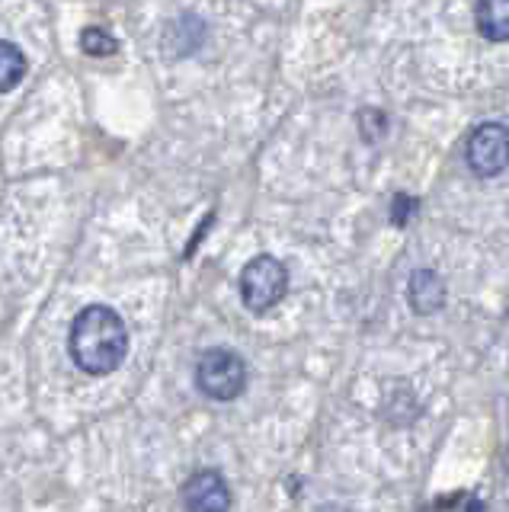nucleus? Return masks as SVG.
Wrapping results in <instances>:
<instances>
[{
  "instance_id": "obj_12",
  "label": "nucleus",
  "mask_w": 509,
  "mask_h": 512,
  "mask_svg": "<svg viewBox=\"0 0 509 512\" xmlns=\"http://www.w3.org/2000/svg\"><path fill=\"white\" fill-rule=\"evenodd\" d=\"M468 512H484V503L481 500H468Z\"/></svg>"
},
{
  "instance_id": "obj_8",
  "label": "nucleus",
  "mask_w": 509,
  "mask_h": 512,
  "mask_svg": "<svg viewBox=\"0 0 509 512\" xmlns=\"http://www.w3.org/2000/svg\"><path fill=\"white\" fill-rule=\"evenodd\" d=\"M26 77V55L13 42H0V93H7Z\"/></svg>"
},
{
  "instance_id": "obj_3",
  "label": "nucleus",
  "mask_w": 509,
  "mask_h": 512,
  "mask_svg": "<svg viewBox=\"0 0 509 512\" xmlns=\"http://www.w3.org/2000/svg\"><path fill=\"white\" fill-rule=\"evenodd\" d=\"M285 288H289V272L269 253L253 256L241 272V298L253 314L276 308L285 298Z\"/></svg>"
},
{
  "instance_id": "obj_11",
  "label": "nucleus",
  "mask_w": 509,
  "mask_h": 512,
  "mask_svg": "<svg viewBox=\"0 0 509 512\" xmlns=\"http://www.w3.org/2000/svg\"><path fill=\"white\" fill-rule=\"evenodd\" d=\"M417 215V199H410V196H397L394 199V208H391V218L397 228H404V224Z\"/></svg>"
},
{
  "instance_id": "obj_9",
  "label": "nucleus",
  "mask_w": 509,
  "mask_h": 512,
  "mask_svg": "<svg viewBox=\"0 0 509 512\" xmlns=\"http://www.w3.org/2000/svg\"><path fill=\"white\" fill-rule=\"evenodd\" d=\"M81 48L87 55H113L116 52V39L109 36L106 29H97V26H90V29H84L81 32Z\"/></svg>"
},
{
  "instance_id": "obj_5",
  "label": "nucleus",
  "mask_w": 509,
  "mask_h": 512,
  "mask_svg": "<svg viewBox=\"0 0 509 512\" xmlns=\"http://www.w3.org/2000/svg\"><path fill=\"white\" fill-rule=\"evenodd\" d=\"M186 512H231V490L218 471H199L183 484Z\"/></svg>"
},
{
  "instance_id": "obj_7",
  "label": "nucleus",
  "mask_w": 509,
  "mask_h": 512,
  "mask_svg": "<svg viewBox=\"0 0 509 512\" xmlns=\"http://www.w3.org/2000/svg\"><path fill=\"white\" fill-rule=\"evenodd\" d=\"M474 23L484 39L506 42L509 39V0H477Z\"/></svg>"
},
{
  "instance_id": "obj_6",
  "label": "nucleus",
  "mask_w": 509,
  "mask_h": 512,
  "mask_svg": "<svg viewBox=\"0 0 509 512\" xmlns=\"http://www.w3.org/2000/svg\"><path fill=\"white\" fill-rule=\"evenodd\" d=\"M407 298L417 314H436L445 304V285L433 269H420L413 272V279L407 285Z\"/></svg>"
},
{
  "instance_id": "obj_10",
  "label": "nucleus",
  "mask_w": 509,
  "mask_h": 512,
  "mask_svg": "<svg viewBox=\"0 0 509 512\" xmlns=\"http://www.w3.org/2000/svg\"><path fill=\"white\" fill-rule=\"evenodd\" d=\"M359 128H362V135H365V141H378L381 138V132H388V122H385V116H381L378 109H365L362 116H359Z\"/></svg>"
},
{
  "instance_id": "obj_4",
  "label": "nucleus",
  "mask_w": 509,
  "mask_h": 512,
  "mask_svg": "<svg viewBox=\"0 0 509 512\" xmlns=\"http://www.w3.org/2000/svg\"><path fill=\"white\" fill-rule=\"evenodd\" d=\"M506 154H509V135L506 125L487 122L474 128L468 138V164L477 176H500L506 170Z\"/></svg>"
},
{
  "instance_id": "obj_2",
  "label": "nucleus",
  "mask_w": 509,
  "mask_h": 512,
  "mask_svg": "<svg viewBox=\"0 0 509 512\" xmlns=\"http://www.w3.org/2000/svg\"><path fill=\"white\" fill-rule=\"evenodd\" d=\"M196 384L212 400H234L247 388V365L231 349H209L196 365Z\"/></svg>"
},
{
  "instance_id": "obj_1",
  "label": "nucleus",
  "mask_w": 509,
  "mask_h": 512,
  "mask_svg": "<svg viewBox=\"0 0 509 512\" xmlns=\"http://www.w3.org/2000/svg\"><path fill=\"white\" fill-rule=\"evenodd\" d=\"M68 349L77 368L87 375H109L125 362L129 352V330L122 317L106 304H90L74 317Z\"/></svg>"
}]
</instances>
